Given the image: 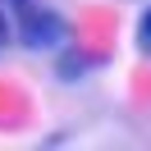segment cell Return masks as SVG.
Here are the masks:
<instances>
[{
    "mask_svg": "<svg viewBox=\"0 0 151 151\" xmlns=\"http://www.w3.org/2000/svg\"><path fill=\"white\" fill-rule=\"evenodd\" d=\"M137 50H142V55H151V0H147L142 23H137Z\"/></svg>",
    "mask_w": 151,
    "mask_h": 151,
    "instance_id": "3957f363",
    "label": "cell"
},
{
    "mask_svg": "<svg viewBox=\"0 0 151 151\" xmlns=\"http://www.w3.org/2000/svg\"><path fill=\"white\" fill-rule=\"evenodd\" d=\"M14 37L28 50H60L69 41V23L60 19L55 9L28 0V5H14Z\"/></svg>",
    "mask_w": 151,
    "mask_h": 151,
    "instance_id": "6da1fadb",
    "label": "cell"
},
{
    "mask_svg": "<svg viewBox=\"0 0 151 151\" xmlns=\"http://www.w3.org/2000/svg\"><path fill=\"white\" fill-rule=\"evenodd\" d=\"M5 5H28V0H5Z\"/></svg>",
    "mask_w": 151,
    "mask_h": 151,
    "instance_id": "5b68a950",
    "label": "cell"
},
{
    "mask_svg": "<svg viewBox=\"0 0 151 151\" xmlns=\"http://www.w3.org/2000/svg\"><path fill=\"white\" fill-rule=\"evenodd\" d=\"M96 60L92 55H83V50H64L60 46V60H55V78H78V73H87Z\"/></svg>",
    "mask_w": 151,
    "mask_h": 151,
    "instance_id": "7a4b0ae2",
    "label": "cell"
},
{
    "mask_svg": "<svg viewBox=\"0 0 151 151\" xmlns=\"http://www.w3.org/2000/svg\"><path fill=\"white\" fill-rule=\"evenodd\" d=\"M9 41H14V19L5 14V5H0V50L9 46Z\"/></svg>",
    "mask_w": 151,
    "mask_h": 151,
    "instance_id": "277c9868",
    "label": "cell"
}]
</instances>
